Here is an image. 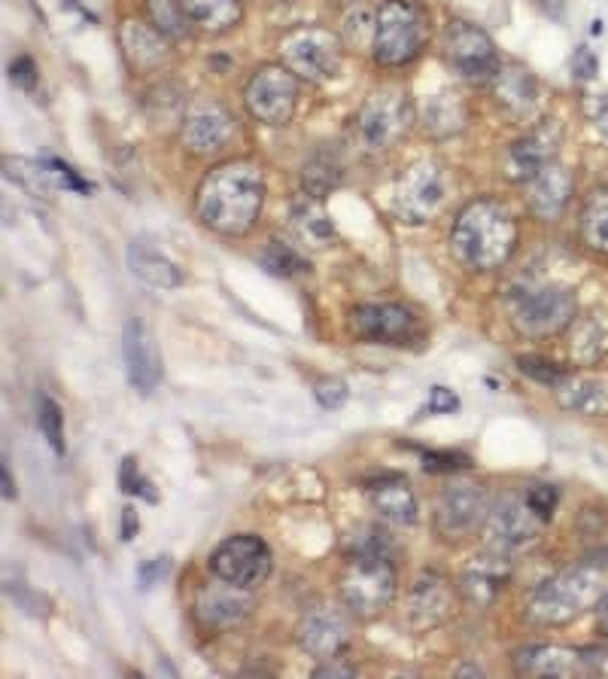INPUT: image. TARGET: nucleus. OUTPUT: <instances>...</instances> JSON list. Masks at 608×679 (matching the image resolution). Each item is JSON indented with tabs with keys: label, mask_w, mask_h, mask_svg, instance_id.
<instances>
[{
	"label": "nucleus",
	"mask_w": 608,
	"mask_h": 679,
	"mask_svg": "<svg viewBox=\"0 0 608 679\" xmlns=\"http://www.w3.org/2000/svg\"><path fill=\"white\" fill-rule=\"evenodd\" d=\"M569 354L581 366H594L599 359L608 357V330L599 317H581L572 323Z\"/></svg>",
	"instance_id": "nucleus-33"
},
{
	"label": "nucleus",
	"mask_w": 608,
	"mask_h": 679,
	"mask_svg": "<svg viewBox=\"0 0 608 679\" xmlns=\"http://www.w3.org/2000/svg\"><path fill=\"white\" fill-rule=\"evenodd\" d=\"M243 101L253 119L265 125H286L298 104V76L283 64L259 67L243 88Z\"/></svg>",
	"instance_id": "nucleus-9"
},
{
	"label": "nucleus",
	"mask_w": 608,
	"mask_h": 679,
	"mask_svg": "<svg viewBox=\"0 0 608 679\" xmlns=\"http://www.w3.org/2000/svg\"><path fill=\"white\" fill-rule=\"evenodd\" d=\"M10 80L15 83V86L22 88H34L36 86V64L28 59V55H22V59H15V62L10 64Z\"/></svg>",
	"instance_id": "nucleus-50"
},
{
	"label": "nucleus",
	"mask_w": 608,
	"mask_h": 679,
	"mask_svg": "<svg viewBox=\"0 0 608 679\" xmlns=\"http://www.w3.org/2000/svg\"><path fill=\"white\" fill-rule=\"evenodd\" d=\"M444 50H448V62L460 71L465 80L484 83L490 76L499 74V52L493 46V40L486 38L484 31L472 22L453 19L444 34Z\"/></svg>",
	"instance_id": "nucleus-13"
},
{
	"label": "nucleus",
	"mask_w": 608,
	"mask_h": 679,
	"mask_svg": "<svg viewBox=\"0 0 608 679\" xmlns=\"http://www.w3.org/2000/svg\"><path fill=\"white\" fill-rule=\"evenodd\" d=\"M122 359H125V375L134 390L144 396L153 394L161 382V354H158L156 338L140 321H128L122 330Z\"/></svg>",
	"instance_id": "nucleus-18"
},
{
	"label": "nucleus",
	"mask_w": 608,
	"mask_h": 679,
	"mask_svg": "<svg viewBox=\"0 0 608 679\" xmlns=\"http://www.w3.org/2000/svg\"><path fill=\"white\" fill-rule=\"evenodd\" d=\"M119 484H122V491H125L128 497H144L146 503H158V494L153 491V482H149L144 472H140V467H137V460L134 458L122 460Z\"/></svg>",
	"instance_id": "nucleus-41"
},
{
	"label": "nucleus",
	"mask_w": 608,
	"mask_h": 679,
	"mask_svg": "<svg viewBox=\"0 0 608 679\" xmlns=\"http://www.w3.org/2000/svg\"><path fill=\"white\" fill-rule=\"evenodd\" d=\"M429 43V13L417 0H384L377 10L375 59L387 67L413 62Z\"/></svg>",
	"instance_id": "nucleus-4"
},
{
	"label": "nucleus",
	"mask_w": 608,
	"mask_h": 679,
	"mask_svg": "<svg viewBox=\"0 0 608 679\" xmlns=\"http://www.w3.org/2000/svg\"><path fill=\"white\" fill-rule=\"evenodd\" d=\"M596 625H599V630L608 637V592L596 600Z\"/></svg>",
	"instance_id": "nucleus-54"
},
{
	"label": "nucleus",
	"mask_w": 608,
	"mask_h": 679,
	"mask_svg": "<svg viewBox=\"0 0 608 679\" xmlns=\"http://www.w3.org/2000/svg\"><path fill=\"white\" fill-rule=\"evenodd\" d=\"M149 15L165 38H189V31L195 28L182 10V0H149Z\"/></svg>",
	"instance_id": "nucleus-35"
},
{
	"label": "nucleus",
	"mask_w": 608,
	"mask_h": 679,
	"mask_svg": "<svg viewBox=\"0 0 608 679\" xmlns=\"http://www.w3.org/2000/svg\"><path fill=\"white\" fill-rule=\"evenodd\" d=\"M559 406L575 415H587V418H599L608 415V384L599 378H566L557 387Z\"/></svg>",
	"instance_id": "nucleus-29"
},
{
	"label": "nucleus",
	"mask_w": 608,
	"mask_h": 679,
	"mask_svg": "<svg viewBox=\"0 0 608 679\" xmlns=\"http://www.w3.org/2000/svg\"><path fill=\"white\" fill-rule=\"evenodd\" d=\"M210 570L217 573V579L259 588L271 573V552L255 533H241L217 545V552L210 555Z\"/></svg>",
	"instance_id": "nucleus-12"
},
{
	"label": "nucleus",
	"mask_w": 608,
	"mask_h": 679,
	"mask_svg": "<svg viewBox=\"0 0 608 679\" xmlns=\"http://www.w3.org/2000/svg\"><path fill=\"white\" fill-rule=\"evenodd\" d=\"M0 476H3V497H7V500H15V484L10 482V467H7V463H3Z\"/></svg>",
	"instance_id": "nucleus-56"
},
{
	"label": "nucleus",
	"mask_w": 608,
	"mask_h": 679,
	"mask_svg": "<svg viewBox=\"0 0 608 679\" xmlns=\"http://www.w3.org/2000/svg\"><path fill=\"white\" fill-rule=\"evenodd\" d=\"M353 673H356L353 667H338V665H332V661H328L326 667H319V670H316V677H353Z\"/></svg>",
	"instance_id": "nucleus-55"
},
{
	"label": "nucleus",
	"mask_w": 608,
	"mask_h": 679,
	"mask_svg": "<svg viewBox=\"0 0 608 679\" xmlns=\"http://www.w3.org/2000/svg\"><path fill=\"white\" fill-rule=\"evenodd\" d=\"M511 579V564L499 555H481L462 573V594L474 606H490Z\"/></svg>",
	"instance_id": "nucleus-25"
},
{
	"label": "nucleus",
	"mask_w": 608,
	"mask_h": 679,
	"mask_svg": "<svg viewBox=\"0 0 608 679\" xmlns=\"http://www.w3.org/2000/svg\"><path fill=\"white\" fill-rule=\"evenodd\" d=\"M36 424L40 432L49 442V448L55 455H64V418H61V406L49 396H40V406H36Z\"/></svg>",
	"instance_id": "nucleus-37"
},
{
	"label": "nucleus",
	"mask_w": 608,
	"mask_h": 679,
	"mask_svg": "<svg viewBox=\"0 0 608 679\" xmlns=\"http://www.w3.org/2000/svg\"><path fill=\"white\" fill-rule=\"evenodd\" d=\"M517 369H521L523 375H530L533 382L551 387V390H557L559 384L569 378V372L559 369L557 363H551V359L545 357H521L517 359Z\"/></svg>",
	"instance_id": "nucleus-39"
},
{
	"label": "nucleus",
	"mask_w": 608,
	"mask_h": 679,
	"mask_svg": "<svg viewBox=\"0 0 608 679\" xmlns=\"http://www.w3.org/2000/svg\"><path fill=\"white\" fill-rule=\"evenodd\" d=\"M7 594H10L12 604L19 606L24 616H34V618H46L49 616L46 597H43V594L31 592V588H24L22 582H7Z\"/></svg>",
	"instance_id": "nucleus-42"
},
{
	"label": "nucleus",
	"mask_w": 608,
	"mask_h": 679,
	"mask_svg": "<svg viewBox=\"0 0 608 679\" xmlns=\"http://www.w3.org/2000/svg\"><path fill=\"white\" fill-rule=\"evenodd\" d=\"M262 265H265L271 274H283V278H290V274H298L307 269V262H304L292 248L280 244V241H268V248L262 250Z\"/></svg>",
	"instance_id": "nucleus-38"
},
{
	"label": "nucleus",
	"mask_w": 608,
	"mask_h": 679,
	"mask_svg": "<svg viewBox=\"0 0 608 679\" xmlns=\"http://www.w3.org/2000/svg\"><path fill=\"white\" fill-rule=\"evenodd\" d=\"M517 670L530 677H578L590 673L584 661V649H563V646H530L517 652Z\"/></svg>",
	"instance_id": "nucleus-24"
},
{
	"label": "nucleus",
	"mask_w": 608,
	"mask_h": 679,
	"mask_svg": "<svg viewBox=\"0 0 608 679\" xmlns=\"http://www.w3.org/2000/svg\"><path fill=\"white\" fill-rule=\"evenodd\" d=\"M545 521L535 515L526 497L505 494L499 497L493 509H490V519H486V527H490V543L496 545L499 552H514V549H523L526 543H533L538 531H542Z\"/></svg>",
	"instance_id": "nucleus-16"
},
{
	"label": "nucleus",
	"mask_w": 608,
	"mask_h": 679,
	"mask_svg": "<svg viewBox=\"0 0 608 679\" xmlns=\"http://www.w3.org/2000/svg\"><path fill=\"white\" fill-rule=\"evenodd\" d=\"M557 500L559 494L554 484H533V488L526 491V503H530V509H533L542 521H551L554 509H557Z\"/></svg>",
	"instance_id": "nucleus-44"
},
{
	"label": "nucleus",
	"mask_w": 608,
	"mask_h": 679,
	"mask_svg": "<svg viewBox=\"0 0 608 679\" xmlns=\"http://www.w3.org/2000/svg\"><path fill=\"white\" fill-rule=\"evenodd\" d=\"M469 119L465 104L453 92H441L423 104V128L432 137H450L462 132V125Z\"/></svg>",
	"instance_id": "nucleus-32"
},
{
	"label": "nucleus",
	"mask_w": 608,
	"mask_h": 679,
	"mask_svg": "<svg viewBox=\"0 0 608 679\" xmlns=\"http://www.w3.org/2000/svg\"><path fill=\"white\" fill-rule=\"evenodd\" d=\"M265 205V177L255 161L234 159L207 174L198 186V220L219 236H247Z\"/></svg>",
	"instance_id": "nucleus-1"
},
{
	"label": "nucleus",
	"mask_w": 608,
	"mask_h": 679,
	"mask_svg": "<svg viewBox=\"0 0 608 679\" xmlns=\"http://www.w3.org/2000/svg\"><path fill=\"white\" fill-rule=\"evenodd\" d=\"M587 113H590L596 128L608 137V95H596V98L587 101Z\"/></svg>",
	"instance_id": "nucleus-51"
},
{
	"label": "nucleus",
	"mask_w": 608,
	"mask_h": 679,
	"mask_svg": "<svg viewBox=\"0 0 608 679\" xmlns=\"http://www.w3.org/2000/svg\"><path fill=\"white\" fill-rule=\"evenodd\" d=\"M231 135H234L231 113L222 104H217V101H201L186 116L182 147L189 149L192 156H213L219 149H226Z\"/></svg>",
	"instance_id": "nucleus-20"
},
{
	"label": "nucleus",
	"mask_w": 608,
	"mask_h": 679,
	"mask_svg": "<svg viewBox=\"0 0 608 679\" xmlns=\"http://www.w3.org/2000/svg\"><path fill=\"white\" fill-rule=\"evenodd\" d=\"M526 186H530V208H533L535 217L554 222L563 217V210L569 205L575 180L559 161H551Z\"/></svg>",
	"instance_id": "nucleus-22"
},
{
	"label": "nucleus",
	"mask_w": 608,
	"mask_h": 679,
	"mask_svg": "<svg viewBox=\"0 0 608 679\" xmlns=\"http://www.w3.org/2000/svg\"><path fill=\"white\" fill-rule=\"evenodd\" d=\"M298 646L316 661L338 658L350 643V621L335 606H316L298 621Z\"/></svg>",
	"instance_id": "nucleus-17"
},
{
	"label": "nucleus",
	"mask_w": 608,
	"mask_h": 679,
	"mask_svg": "<svg viewBox=\"0 0 608 679\" xmlns=\"http://www.w3.org/2000/svg\"><path fill=\"white\" fill-rule=\"evenodd\" d=\"M170 573V557L161 555V557H149V561H144L140 567H137V585L144 588V592H149L153 585H158L161 579H168Z\"/></svg>",
	"instance_id": "nucleus-46"
},
{
	"label": "nucleus",
	"mask_w": 608,
	"mask_h": 679,
	"mask_svg": "<svg viewBox=\"0 0 608 679\" xmlns=\"http://www.w3.org/2000/svg\"><path fill=\"white\" fill-rule=\"evenodd\" d=\"M43 165H46L49 177H52V180H55V184H59V186H64V189H73V192H83V196H92V192H95V186L88 184L85 177H80V174L73 171L67 161L46 159V161H43Z\"/></svg>",
	"instance_id": "nucleus-43"
},
{
	"label": "nucleus",
	"mask_w": 608,
	"mask_h": 679,
	"mask_svg": "<svg viewBox=\"0 0 608 679\" xmlns=\"http://www.w3.org/2000/svg\"><path fill=\"white\" fill-rule=\"evenodd\" d=\"M606 579L608 552L584 557L535 588L526 604V618L535 625H569L572 618L581 616L587 606L602 597Z\"/></svg>",
	"instance_id": "nucleus-3"
},
{
	"label": "nucleus",
	"mask_w": 608,
	"mask_h": 679,
	"mask_svg": "<svg viewBox=\"0 0 608 679\" xmlns=\"http://www.w3.org/2000/svg\"><path fill=\"white\" fill-rule=\"evenodd\" d=\"M350 330L375 345H408L420 326L405 305H359L350 311Z\"/></svg>",
	"instance_id": "nucleus-15"
},
{
	"label": "nucleus",
	"mask_w": 608,
	"mask_h": 679,
	"mask_svg": "<svg viewBox=\"0 0 608 679\" xmlns=\"http://www.w3.org/2000/svg\"><path fill=\"white\" fill-rule=\"evenodd\" d=\"M302 180L304 186H307V192L319 198L326 189H332V186L340 180V165L332 159V156H326V153H316V156H311V161L304 165Z\"/></svg>",
	"instance_id": "nucleus-36"
},
{
	"label": "nucleus",
	"mask_w": 608,
	"mask_h": 679,
	"mask_svg": "<svg viewBox=\"0 0 608 679\" xmlns=\"http://www.w3.org/2000/svg\"><path fill=\"white\" fill-rule=\"evenodd\" d=\"M493 92L499 104L514 116H526L538 104V83L523 64H502L493 76Z\"/></svg>",
	"instance_id": "nucleus-26"
},
{
	"label": "nucleus",
	"mask_w": 608,
	"mask_h": 679,
	"mask_svg": "<svg viewBox=\"0 0 608 679\" xmlns=\"http://www.w3.org/2000/svg\"><path fill=\"white\" fill-rule=\"evenodd\" d=\"M535 7H538L547 19H554V22H559L563 13H566V0H535Z\"/></svg>",
	"instance_id": "nucleus-53"
},
{
	"label": "nucleus",
	"mask_w": 608,
	"mask_h": 679,
	"mask_svg": "<svg viewBox=\"0 0 608 679\" xmlns=\"http://www.w3.org/2000/svg\"><path fill=\"white\" fill-rule=\"evenodd\" d=\"M137 527H140V521H137V512H134L132 506L122 509V540H125V543H128V540H134Z\"/></svg>",
	"instance_id": "nucleus-52"
},
{
	"label": "nucleus",
	"mask_w": 608,
	"mask_h": 679,
	"mask_svg": "<svg viewBox=\"0 0 608 679\" xmlns=\"http://www.w3.org/2000/svg\"><path fill=\"white\" fill-rule=\"evenodd\" d=\"M119 38L134 67H156V64L168 55L165 40H161L165 34H161L156 25H144V22H132V19H128V22L122 25Z\"/></svg>",
	"instance_id": "nucleus-30"
},
{
	"label": "nucleus",
	"mask_w": 608,
	"mask_h": 679,
	"mask_svg": "<svg viewBox=\"0 0 608 679\" xmlns=\"http://www.w3.org/2000/svg\"><path fill=\"white\" fill-rule=\"evenodd\" d=\"M314 396L319 406L328 408V411H335V408H340L347 403L350 390H347V384L340 382V378H323V382L314 387Z\"/></svg>",
	"instance_id": "nucleus-45"
},
{
	"label": "nucleus",
	"mask_w": 608,
	"mask_h": 679,
	"mask_svg": "<svg viewBox=\"0 0 608 679\" xmlns=\"http://www.w3.org/2000/svg\"><path fill=\"white\" fill-rule=\"evenodd\" d=\"M292 229L298 241H304L307 248L323 250L335 244V222L326 213V208L319 205L316 196H302L295 205H292Z\"/></svg>",
	"instance_id": "nucleus-28"
},
{
	"label": "nucleus",
	"mask_w": 608,
	"mask_h": 679,
	"mask_svg": "<svg viewBox=\"0 0 608 679\" xmlns=\"http://www.w3.org/2000/svg\"><path fill=\"white\" fill-rule=\"evenodd\" d=\"M253 588H243L234 582H210L195 597V618L207 630L238 628L243 618L253 613Z\"/></svg>",
	"instance_id": "nucleus-14"
},
{
	"label": "nucleus",
	"mask_w": 608,
	"mask_h": 679,
	"mask_svg": "<svg viewBox=\"0 0 608 679\" xmlns=\"http://www.w3.org/2000/svg\"><path fill=\"white\" fill-rule=\"evenodd\" d=\"M490 497L481 484L457 482L441 491L436 503V531L441 540L462 543L481 531L490 519Z\"/></svg>",
	"instance_id": "nucleus-10"
},
{
	"label": "nucleus",
	"mask_w": 608,
	"mask_h": 679,
	"mask_svg": "<svg viewBox=\"0 0 608 679\" xmlns=\"http://www.w3.org/2000/svg\"><path fill=\"white\" fill-rule=\"evenodd\" d=\"M128 269L144 284L156 286V290H177V286H182V272L177 269V262L168 260L165 253H158L156 248H149L146 241H132L128 244Z\"/></svg>",
	"instance_id": "nucleus-27"
},
{
	"label": "nucleus",
	"mask_w": 608,
	"mask_h": 679,
	"mask_svg": "<svg viewBox=\"0 0 608 679\" xmlns=\"http://www.w3.org/2000/svg\"><path fill=\"white\" fill-rule=\"evenodd\" d=\"M450 248L472 272L502 269L517 248V220L496 198H478L453 222Z\"/></svg>",
	"instance_id": "nucleus-2"
},
{
	"label": "nucleus",
	"mask_w": 608,
	"mask_h": 679,
	"mask_svg": "<svg viewBox=\"0 0 608 679\" xmlns=\"http://www.w3.org/2000/svg\"><path fill=\"white\" fill-rule=\"evenodd\" d=\"M340 597L353 616H380L396 597V570L384 555H353L340 570Z\"/></svg>",
	"instance_id": "nucleus-5"
},
{
	"label": "nucleus",
	"mask_w": 608,
	"mask_h": 679,
	"mask_svg": "<svg viewBox=\"0 0 608 679\" xmlns=\"http://www.w3.org/2000/svg\"><path fill=\"white\" fill-rule=\"evenodd\" d=\"M189 22L210 34H222L243 19L241 0H182Z\"/></svg>",
	"instance_id": "nucleus-31"
},
{
	"label": "nucleus",
	"mask_w": 608,
	"mask_h": 679,
	"mask_svg": "<svg viewBox=\"0 0 608 679\" xmlns=\"http://www.w3.org/2000/svg\"><path fill=\"white\" fill-rule=\"evenodd\" d=\"M368 503L377 512V519L396 524V527H411L417 521V500L405 479L399 476H384L368 484Z\"/></svg>",
	"instance_id": "nucleus-23"
},
{
	"label": "nucleus",
	"mask_w": 608,
	"mask_h": 679,
	"mask_svg": "<svg viewBox=\"0 0 608 679\" xmlns=\"http://www.w3.org/2000/svg\"><path fill=\"white\" fill-rule=\"evenodd\" d=\"M277 50L292 74L307 83H326L332 76H338L340 64H344V43L328 28H295L280 38Z\"/></svg>",
	"instance_id": "nucleus-6"
},
{
	"label": "nucleus",
	"mask_w": 608,
	"mask_h": 679,
	"mask_svg": "<svg viewBox=\"0 0 608 679\" xmlns=\"http://www.w3.org/2000/svg\"><path fill=\"white\" fill-rule=\"evenodd\" d=\"M450 196V177L438 161H417L401 174L396 186V213L405 222H426L444 208Z\"/></svg>",
	"instance_id": "nucleus-11"
},
{
	"label": "nucleus",
	"mask_w": 608,
	"mask_h": 679,
	"mask_svg": "<svg viewBox=\"0 0 608 679\" xmlns=\"http://www.w3.org/2000/svg\"><path fill=\"white\" fill-rule=\"evenodd\" d=\"M469 467V460L453 451H423V470L429 472H453Z\"/></svg>",
	"instance_id": "nucleus-47"
},
{
	"label": "nucleus",
	"mask_w": 608,
	"mask_h": 679,
	"mask_svg": "<svg viewBox=\"0 0 608 679\" xmlns=\"http://www.w3.org/2000/svg\"><path fill=\"white\" fill-rule=\"evenodd\" d=\"M413 107L401 88H377L359 111V137L368 149H389L408 135Z\"/></svg>",
	"instance_id": "nucleus-8"
},
{
	"label": "nucleus",
	"mask_w": 608,
	"mask_h": 679,
	"mask_svg": "<svg viewBox=\"0 0 608 679\" xmlns=\"http://www.w3.org/2000/svg\"><path fill=\"white\" fill-rule=\"evenodd\" d=\"M511 321L517 326V333L530 335V338L557 335L575 321V296L566 286L523 290L511 305Z\"/></svg>",
	"instance_id": "nucleus-7"
},
{
	"label": "nucleus",
	"mask_w": 608,
	"mask_h": 679,
	"mask_svg": "<svg viewBox=\"0 0 608 679\" xmlns=\"http://www.w3.org/2000/svg\"><path fill=\"white\" fill-rule=\"evenodd\" d=\"M375 28H377V13H371L368 7H359L347 15L344 31H347V43H353L356 50H363L368 43H375Z\"/></svg>",
	"instance_id": "nucleus-40"
},
{
	"label": "nucleus",
	"mask_w": 608,
	"mask_h": 679,
	"mask_svg": "<svg viewBox=\"0 0 608 679\" xmlns=\"http://www.w3.org/2000/svg\"><path fill=\"white\" fill-rule=\"evenodd\" d=\"M453 616V592L450 582L426 573L411 585L408 594V621L413 630H432Z\"/></svg>",
	"instance_id": "nucleus-21"
},
{
	"label": "nucleus",
	"mask_w": 608,
	"mask_h": 679,
	"mask_svg": "<svg viewBox=\"0 0 608 679\" xmlns=\"http://www.w3.org/2000/svg\"><path fill=\"white\" fill-rule=\"evenodd\" d=\"M572 74L578 80H594L599 74V59L587 46H578L575 55H572Z\"/></svg>",
	"instance_id": "nucleus-48"
},
{
	"label": "nucleus",
	"mask_w": 608,
	"mask_h": 679,
	"mask_svg": "<svg viewBox=\"0 0 608 679\" xmlns=\"http://www.w3.org/2000/svg\"><path fill=\"white\" fill-rule=\"evenodd\" d=\"M559 125L545 123L517 137L505 153V174L517 184H530L535 174L542 171L545 165L557 161L559 153Z\"/></svg>",
	"instance_id": "nucleus-19"
},
{
	"label": "nucleus",
	"mask_w": 608,
	"mask_h": 679,
	"mask_svg": "<svg viewBox=\"0 0 608 679\" xmlns=\"http://www.w3.org/2000/svg\"><path fill=\"white\" fill-rule=\"evenodd\" d=\"M457 408H460V399L450 394L448 387H432L429 403H426V411H429V415H450V411H457Z\"/></svg>",
	"instance_id": "nucleus-49"
},
{
	"label": "nucleus",
	"mask_w": 608,
	"mask_h": 679,
	"mask_svg": "<svg viewBox=\"0 0 608 679\" xmlns=\"http://www.w3.org/2000/svg\"><path fill=\"white\" fill-rule=\"evenodd\" d=\"M581 238L587 248L608 257V184L594 189L584 201Z\"/></svg>",
	"instance_id": "nucleus-34"
}]
</instances>
